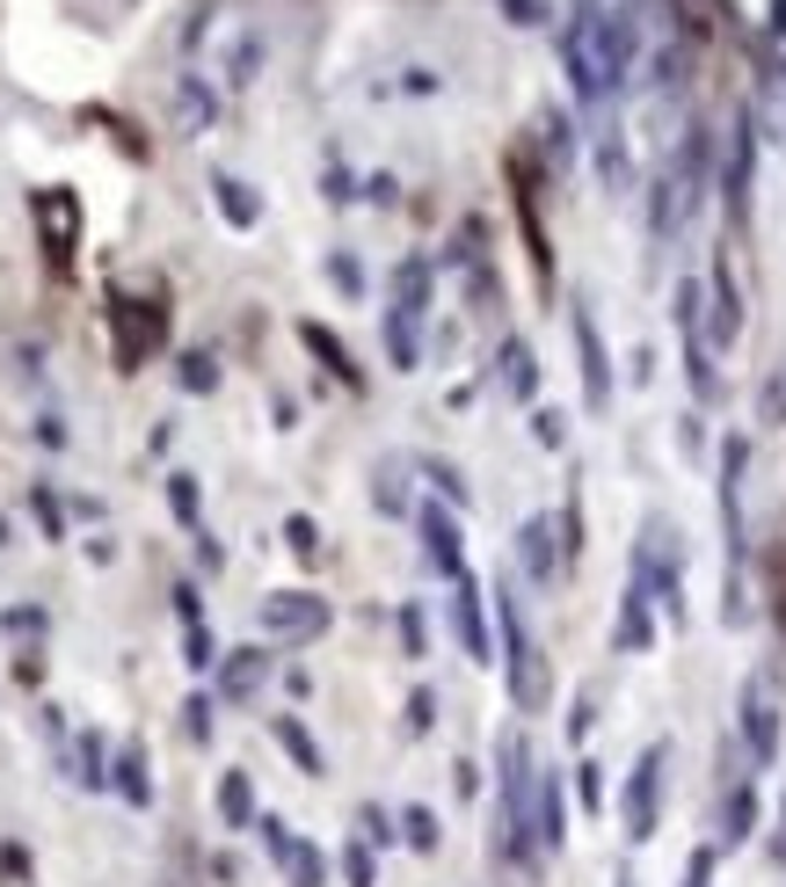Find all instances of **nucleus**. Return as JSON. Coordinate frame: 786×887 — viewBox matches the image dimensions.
<instances>
[{
    "label": "nucleus",
    "instance_id": "nucleus-1",
    "mask_svg": "<svg viewBox=\"0 0 786 887\" xmlns=\"http://www.w3.org/2000/svg\"><path fill=\"white\" fill-rule=\"evenodd\" d=\"M495 822H503V858L532 866L539 815H532V749H524V735H503V807H495Z\"/></svg>",
    "mask_w": 786,
    "mask_h": 887
},
{
    "label": "nucleus",
    "instance_id": "nucleus-2",
    "mask_svg": "<svg viewBox=\"0 0 786 887\" xmlns=\"http://www.w3.org/2000/svg\"><path fill=\"white\" fill-rule=\"evenodd\" d=\"M503 655H510V698H517L524 714H539L546 706V662H539V647H532V633H524V611H517V596H510V582H503Z\"/></svg>",
    "mask_w": 786,
    "mask_h": 887
},
{
    "label": "nucleus",
    "instance_id": "nucleus-3",
    "mask_svg": "<svg viewBox=\"0 0 786 887\" xmlns=\"http://www.w3.org/2000/svg\"><path fill=\"white\" fill-rule=\"evenodd\" d=\"M109 328H117V357H124V365H146V349L168 335V306H146V298H109Z\"/></svg>",
    "mask_w": 786,
    "mask_h": 887
},
{
    "label": "nucleus",
    "instance_id": "nucleus-4",
    "mask_svg": "<svg viewBox=\"0 0 786 887\" xmlns=\"http://www.w3.org/2000/svg\"><path fill=\"white\" fill-rule=\"evenodd\" d=\"M255 830H262V844H270V858L284 866V880H292V887H328V858H321L306 836H292V822L262 815Z\"/></svg>",
    "mask_w": 786,
    "mask_h": 887
},
{
    "label": "nucleus",
    "instance_id": "nucleus-5",
    "mask_svg": "<svg viewBox=\"0 0 786 887\" xmlns=\"http://www.w3.org/2000/svg\"><path fill=\"white\" fill-rule=\"evenodd\" d=\"M262 626L277 641H321L328 633V596H306V590H277L262 604Z\"/></svg>",
    "mask_w": 786,
    "mask_h": 887
},
{
    "label": "nucleus",
    "instance_id": "nucleus-6",
    "mask_svg": "<svg viewBox=\"0 0 786 887\" xmlns=\"http://www.w3.org/2000/svg\"><path fill=\"white\" fill-rule=\"evenodd\" d=\"M663 757H670V749L656 742L641 764H633V785H627V836H648V830H656V801H663Z\"/></svg>",
    "mask_w": 786,
    "mask_h": 887
},
{
    "label": "nucleus",
    "instance_id": "nucleus-7",
    "mask_svg": "<svg viewBox=\"0 0 786 887\" xmlns=\"http://www.w3.org/2000/svg\"><path fill=\"white\" fill-rule=\"evenodd\" d=\"M270 669H277V655H270V647H233V655L219 662V698H227V706H241V698H255Z\"/></svg>",
    "mask_w": 786,
    "mask_h": 887
},
{
    "label": "nucleus",
    "instance_id": "nucleus-8",
    "mask_svg": "<svg viewBox=\"0 0 786 887\" xmlns=\"http://www.w3.org/2000/svg\"><path fill=\"white\" fill-rule=\"evenodd\" d=\"M422 553H430V568L437 574H467V560H459V524L444 517V509H422Z\"/></svg>",
    "mask_w": 786,
    "mask_h": 887
},
{
    "label": "nucleus",
    "instance_id": "nucleus-9",
    "mask_svg": "<svg viewBox=\"0 0 786 887\" xmlns=\"http://www.w3.org/2000/svg\"><path fill=\"white\" fill-rule=\"evenodd\" d=\"M576 342H583V386H590V408L611 401V371H605V342H597V320L576 314Z\"/></svg>",
    "mask_w": 786,
    "mask_h": 887
},
{
    "label": "nucleus",
    "instance_id": "nucleus-10",
    "mask_svg": "<svg viewBox=\"0 0 786 887\" xmlns=\"http://www.w3.org/2000/svg\"><path fill=\"white\" fill-rule=\"evenodd\" d=\"M394 314H401V320H422V314H430V262L408 255L401 270H394Z\"/></svg>",
    "mask_w": 786,
    "mask_h": 887
},
{
    "label": "nucleus",
    "instance_id": "nucleus-11",
    "mask_svg": "<svg viewBox=\"0 0 786 887\" xmlns=\"http://www.w3.org/2000/svg\"><path fill=\"white\" fill-rule=\"evenodd\" d=\"M219 822L227 830H255V785H248V771H219Z\"/></svg>",
    "mask_w": 786,
    "mask_h": 887
},
{
    "label": "nucleus",
    "instance_id": "nucleus-12",
    "mask_svg": "<svg viewBox=\"0 0 786 887\" xmlns=\"http://www.w3.org/2000/svg\"><path fill=\"white\" fill-rule=\"evenodd\" d=\"M452 611H459V641H467V655L489 662V633H481V611H473V582H467V574L452 582Z\"/></svg>",
    "mask_w": 786,
    "mask_h": 887
},
{
    "label": "nucleus",
    "instance_id": "nucleus-13",
    "mask_svg": "<svg viewBox=\"0 0 786 887\" xmlns=\"http://www.w3.org/2000/svg\"><path fill=\"white\" fill-rule=\"evenodd\" d=\"M211 197H219V211H227L233 226H255L262 219V204H255V190H248L241 175H219V182H211Z\"/></svg>",
    "mask_w": 786,
    "mask_h": 887
},
{
    "label": "nucleus",
    "instance_id": "nucleus-14",
    "mask_svg": "<svg viewBox=\"0 0 786 887\" xmlns=\"http://www.w3.org/2000/svg\"><path fill=\"white\" fill-rule=\"evenodd\" d=\"M36 219L52 226V255H73V197H66V190H44Z\"/></svg>",
    "mask_w": 786,
    "mask_h": 887
},
{
    "label": "nucleus",
    "instance_id": "nucleus-15",
    "mask_svg": "<svg viewBox=\"0 0 786 887\" xmlns=\"http://www.w3.org/2000/svg\"><path fill=\"white\" fill-rule=\"evenodd\" d=\"M743 720H751V757L765 764V757H772V735H779V728H772V698H765V684H751V698H743Z\"/></svg>",
    "mask_w": 786,
    "mask_h": 887
},
{
    "label": "nucleus",
    "instance_id": "nucleus-16",
    "mask_svg": "<svg viewBox=\"0 0 786 887\" xmlns=\"http://www.w3.org/2000/svg\"><path fill=\"white\" fill-rule=\"evenodd\" d=\"M517 553H524V568L546 582V574H554V524L532 517V524H524V539H517Z\"/></svg>",
    "mask_w": 786,
    "mask_h": 887
},
{
    "label": "nucleus",
    "instance_id": "nucleus-17",
    "mask_svg": "<svg viewBox=\"0 0 786 887\" xmlns=\"http://www.w3.org/2000/svg\"><path fill=\"white\" fill-rule=\"evenodd\" d=\"M277 742H284V749H292V764H298V771H306V779H321V771H328V764H321V749H314V735H306V728H298V720H292V714H277Z\"/></svg>",
    "mask_w": 786,
    "mask_h": 887
},
{
    "label": "nucleus",
    "instance_id": "nucleus-18",
    "mask_svg": "<svg viewBox=\"0 0 786 887\" xmlns=\"http://www.w3.org/2000/svg\"><path fill=\"white\" fill-rule=\"evenodd\" d=\"M648 633H656V626H648V590L633 582V590H627V611H619V647H633V655H641Z\"/></svg>",
    "mask_w": 786,
    "mask_h": 887
},
{
    "label": "nucleus",
    "instance_id": "nucleus-19",
    "mask_svg": "<svg viewBox=\"0 0 786 887\" xmlns=\"http://www.w3.org/2000/svg\"><path fill=\"white\" fill-rule=\"evenodd\" d=\"M117 793H124L132 807H146V801H154V785H146V757H139V749H124V757H117Z\"/></svg>",
    "mask_w": 786,
    "mask_h": 887
},
{
    "label": "nucleus",
    "instance_id": "nucleus-20",
    "mask_svg": "<svg viewBox=\"0 0 786 887\" xmlns=\"http://www.w3.org/2000/svg\"><path fill=\"white\" fill-rule=\"evenodd\" d=\"M532 379H539V371H532V349H524V342H503V386L517 393V401H532Z\"/></svg>",
    "mask_w": 786,
    "mask_h": 887
},
{
    "label": "nucleus",
    "instance_id": "nucleus-21",
    "mask_svg": "<svg viewBox=\"0 0 786 887\" xmlns=\"http://www.w3.org/2000/svg\"><path fill=\"white\" fill-rule=\"evenodd\" d=\"M298 335H306V349H314L321 365H328V371H343V379L357 386V365H349V349H343V342H328V328H298Z\"/></svg>",
    "mask_w": 786,
    "mask_h": 887
},
{
    "label": "nucleus",
    "instance_id": "nucleus-22",
    "mask_svg": "<svg viewBox=\"0 0 786 887\" xmlns=\"http://www.w3.org/2000/svg\"><path fill=\"white\" fill-rule=\"evenodd\" d=\"M735 335V284H729V270L714 277V342H729Z\"/></svg>",
    "mask_w": 786,
    "mask_h": 887
},
{
    "label": "nucleus",
    "instance_id": "nucleus-23",
    "mask_svg": "<svg viewBox=\"0 0 786 887\" xmlns=\"http://www.w3.org/2000/svg\"><path fill=\"white\" fill-rule=\"evenodd\" d=\"M401 836L416 844V852H437V815H430V807H408V815H401Z\"/></svg>",
    "mask_w": 786,
    "mask_h": 887
},
{
    "label": "nucleus",
    "instance_id": "nucleus-24",
    "mask_svg": "<svg viewBox=\"0 0 786 887\" xmlns=\"http://www.w3.org/2000/svg\"><path fill=\"white\" fill-rule=\"evenodd\" d=\"M182 386H190V393H211V386H219V365H211L205 349H190V357H182Z\"/></svg>",
    "mask_w": 786,
    "mask_h": 887
},
{
    "label": "nucleus",
    "instance_id": "nucleus-25",
    "mask_svg": "<svg viewBox=\"0 0 786 887\" xmlns=\"http://www.w3.org/2000/svg\"><path fill=\"white\" fill-rule=\"evenodd\" d=\"M284 546L314 560V553H321V531H314V517H284Z\"/></svg>",
    "mask_w": 786,
    "mask_h": 887
},
{
    "label": "nucleus",
    "instance_id": "nucleus-26",
    "mask_svg": "<svg viewBox=\"0 0 786 887\" xmlns=\"http://www.w3.org/2000/svg\"><path fill=\"white\" fill-rule=\"evenodd\" d=\"M168 503H175L182 524H197V481H190V473H175V481H168Z\"/></svg>",
    "mask_w": 786,
    "mask_h": 887
},
{
    "label": "nucleus",
    "instance_id": "nucleus-27",
    "mask_svg": "<svg viewBox=\"0 0 786 887\" xmlns=\"http://www.w3.org/2000/svg\"><path fill=\"white\" fill-rule=\"evenodd\" d=\"M357 830H365V844H394V815L386 807H357Z\"/></svg>",
    "mask_w": 786,
    "mask_h": 887
},
{
    "label": "nucleus",
    "instance_id": "nucleus-28",
    "mask_svg": "<svg viewBox=\"0 0 786 887\" xmlns=\"http://www.w3.org/2000/svg\"><path fill=\"white\" fill-rule=\"evenodd\" d=\"M751 815H757V801H751V785H743V793H729V830H721V836H743Z\"/></svg>",
    "mask_w": 786,
    "mask_h": 887
},
{
    "label": "nucleus",
    "instance_id": "nucleus-29",
    "mask_svg": "<svg viewBox=\"0 0 786 887\" xmlns=\"http://www.w3.org/2000/svg\"><path fill=\"white\" fill-rule=\"evenodd\" d=\"M343 873H349V887H371V852L365 844H343Z\"/></svg>",
    "mask_w": 786,
    "mask_h": 887
},
{
    "label": "nucleus",
    "instance_id": "nucleus-30",
    "mask_svg": "<svg viewBox=\"0 0 786 887\" xmlns=\"http://www.w3.org/2000/svg\"><path fill=\"white\" fill-rule=\"evenodd\" d=\"M401 647H408V655H422V611L416 604H401Z\"/></svg>",
    "mask_w": 786,
    "mask_h": 887
},
{
    "label": "nucleus",
    "instance_id": "nucleus-31",
    "mask_svg": "<svg viewBox=\"0 0 786 887\" xmlns=\"http://www.w3.org/2000/svg\"><path fill=\"white\" fill-rule=\"evenodd\" d=\"M328 277L343 284V292H365V270H357V262H349V255H335V262H328Z\"/></svg>",
    "mask_w": 786,
    "mask_h": 887
},
{
    "label": "nucleus",
    "instance_id": "nucleus-32",
    "mask_svg": "<svg viewBox=\"0 0 786 887\" xmlns=\"http://www.w3.org/2000/svg\"><path fill=\"white\" fill-rule=\"evenodd\" d=\"M430 720H437V698H430V691H416V698H408V728L422 735V728H430Z\"/></svg>",
    "mask_w": 786,
    "mask_h": 887
},
{
    "label": "nucleus",
    "instance_id": "nucleus-33",
    "mask_svg": "<svg viewBox=\"0 0 786 887\" xmlns=\"http://www.w3.org/2000/svg\"><path fill=\"white\" fill-rule=\"evenodd\" d=\"M190 662H197V669H211V662H219V655H211V633L197 626V619H190Z\"/></svg>",
    "mask_w": 786,
    "mask_h": 887
},
{
    "label": "nucleus",
    "instance_id": "nucleus-34",
    "mask_svg": "<svg viewBox=\"0 0 786 887\" xmlns=\"http://www.w3.org/2000/svg\"><path fill=\"white\" fill-rule=\"evenodd\" d=\"M379 503L401 509V473H394V466H379Z\"/></svg>",
    "mask_w": 786,
    "mask_h": 887
},
{
    "label": "nucleus",
    "instance_id": "nucleus-35",
    "mask_svg": "<svg viewBox=\"0 0 786 887\" xmlns=\"http://www.w3.org/2000/svg\"><path fill=\"white\" fill-rule=\"evenodd\" d=\"M684 887H706V852L692 858V880H684Z\"/></svg>",
    "mask_w": 786,
    "mask_h": 887
}]
</instances>
